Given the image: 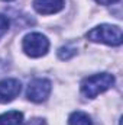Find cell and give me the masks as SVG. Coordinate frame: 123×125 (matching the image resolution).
<instances>
[{"label": "cell", "mask_w": 123, "mask_h": 125, "mask_svg": "<svg viewBox=\"0 0 123 125\" xmlns=\"http://www.w3.org/2000/svg\"><path fill=\"white\" fill-rule=\"evenodd\" d=\"M23 114L19 111H9L0 115V125H22Z\"/></svg>", "instance_id": "obj_7"}, {"label": "cell", "mask_w": 123, "mask_h": 125, "mask_svg": "<svg viewBox=\"0 0 123 125\" xmlns=\"http://www.w3.org/2000/svg\"><path fill=\"white\" fill-rule=\"evenodd\" d=\"M96 1L100 3V4H113V3H116L119 0H96Z\"/></svg>", "instance_id": "obj_11"}, {"label": "cell", "mask_w": 123, "mask_h": 125, "mask_svg": "<svg viewBox=\"0 0 123 125\" xmlns=\"http://www.w3.org/2000/svg\"><path fill=\"white\" fill-rule=\"evenodd\" d=\"M3 1H12V0H3Z\"/></svg>", "instance_id": "obj_12"}, {"label": "cell", "mask_w": 123, "mask_h": 125, "mask_svg": "<svg viewBox=\"0 0 123 125\" xmlns=\"http://www.w3.org/2000/svg\"><path fill=\"white\" fill-rule=\"evenodd\" d=\"M51 82L46 80V79H35L32 80L28 86V90H26V97L35 102V103H41V102H45L48 99V96L51 93Z\"/></svg>", "instance_id": "obj_4"}, {"label": "cell", "mask_w": 123, "mask_h": 125, "mask_svg": "<svg viewBox=\"0 0 123 125\" xmlns=\"http://www.w3.org/2000/svg\"><path fill=\"white\" fill-rule=\"evenodd\" d=\"M9 26H10V21L6 15H1L0 13V38L9 31Z\"/></svg>", "instance_id": "obj_10"}, {"label": "cell", "mask_w": 123, "mask_h": 125, "mask_svg": "<svg viewBox=\"0 0 123 125\" xmlns=\"http://www.w3.org/2000/svg\"><path fill=\"white\" fill-rule=\"evenodd\" d=\"M64 0H33V9L41 15H54L64 9Z\"/></svg>", "instance_id": "obj_6"}, {"label": "cell", "mask_w": 123, "mask_h": 125, "mask_svg": "<svg viewBox=\"0 0 123 125\" xmlns=\"http://www.w3.org/2000/svg\"><path fill=\"white\" fill-rule=\"evenodd\" d=\"M87 38L93 42H101L106 45H112V47H117L120 45L123 41V33L122 29L116 25H98L96 28H93L91 31L87 33Z\"/></svg>", "instance_id": "obj_2"}, {"label": "cell", "mask_w": 123, "mask_h": 125, "mask_svg": "<svg viewBox=\"0 0 123 125\" xmlns=\"http://www.w3.org/2000/svg\"><path fill=\"white\" fill-rule=\"evenodd\" d=\"M68 124L70 125H93V122H91V118L86 112L77 111V112H72L70 115Z\"/></svg>", "instance_id": "obj_8"}, {"label": "cell", "mask_w": 123, "mask_h": 125, "mask_svg": "<svg viewBox=\"0 0 123 125\" xmlns=\"http://www.w3.org/2000/svg\"><path fill=\"white\" fill-rule=\"evenodd\" d=\"M114 84V77L113 74L109 73H100V74H94L88 76L81 82V93L86 97L93 99L97 94L106 92L107 89H110Z\"/></svg>", "instance_id": "obj_1"}, {"label": "cell", "mask_w": 123, "mask_h": 125, "mask_svg": "<svg viewBox=\"0 0 123 125\" xmlns=\"http://www.w3.org/2000/svg\"><path fill=\"white\" fill-rule=\"evenodd\" d=\"M22 48H23L26 55H29L32 58H38V57H42L48 52L49 41L45 35H42L39 32H32L23 38Z\"/></svg>", "instance_id": "obj_3"}, {"label": "cell", "mask_w": 123, "mask_h": 125, "mask_svg": "<svg viewBox=\"0 0 123 125\" xmlns=\"http://www.w3.org/2000/svg\"><path fill=\"white\" fill-rule=\"evenodd\" d=\"M22 90V84L16 79H4L0 82V102L7 103L12 102Z\"/></svg>", "instance_id": "obj_5"}, {"label": "cell", "mask_w": 123, "mask_h": 125, "mask_svg": "<svg viewBox=\"0 0 123 125\" xmlns=\"http://www.w3.org/2000/svg\"><path fill=\"white\" fill-rule=\"evenodd\" d=\"M75 54H77V48H74L72 45H65V47H61L58 50V57L61 60H70Z\"/></svg>", "instance_id": "obj_9"}]
</instances>
